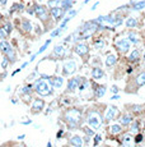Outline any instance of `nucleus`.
<instances>
[{
    "label": "nucleus",
    "instance_id": "nucleus-55",
    "mask_svg": "<svg viewBox=\"0 0 145 147\" xmlns=\"http://www.w3.org/2000/svg\"><path fill=\"white\" fill-rule=\"evenodd\" d=\"M143 58H144V60H145V53H144V55H143Z\"/></svg>",
    "mask_w": 145,
    "mask_h": 147
},
{
    "label": "nucleus",
    "instance_id": "nucleus-54",
    "mask_svg": "<svg viewBox=\"0 0 145 147\" xmlns=\"http://www.w3.org/2000/svg\"><path fill=\"white\" fill-rule=\"evenodd\" d=\"M89 1H90V0H84V3H85V4H87V3H89Z\"/></svg>",
    "mask_w": 145,
    "mask_h": 147
},
{
    "label": "nucleus",
    "instance_id": "nucleus-33",
    "mask_svg": "<svg viewBox=\"0 0 145 147\" xmlns=\"http://www.w3.org/2000/svg\"><path fill=\"white\" fill-rule=\"evenodd\" d=\"M60 4H61V0H50V1H49V7L50 8L60 7Z\"/></svg>",
    "mask_w": 145,
    "mask_h": 147
},
{
    "label": "nucleus",
    "instance_id": "nucleus-42",
    "mask_svg": "<svg viewBox=\"0 0 145 147\" xmlns=\"http://www.w3.org/2000/svg\"><path fill=\"white\" fill-rule=\"evenodd\" d=\"M83 131H84L85 136H89V137H92V136H94V132L92 131L90 128H83Z\"/></svg>",
    "mask_w": 145,
    "mask_h": 147
},
{
    "label": "nucleus",
    "instance_id": "nucleus-26",
    "mask_svg": "<svg viewBox=\"0 0 145 147\" xmlns=\"http://www.w3.org/2000/svg\"><path fill=\"white\" fill-rule=\"evenodd\" d=\"M139 58H140V51H139V50H134V51L131 53L129 56H127V60L132 63V61L139 60Z\"/></svg>",
    "mask_w": 145,
    "mask_h": 147
},
{
    "label": "nucleus",
    "instance_id": "nucleus-57",
    "mask_svg": "<svg viewBox=\"0 0 145 147\" xmlns=\"http://www.w3.org/2000/svg\"><path fill=\"white\" fill-rule=\"evenodd\" d=\"M40 1H43V0H40Z\"/></svg>",
    "mask_w": 145,
    "mask_h": 147
},
{
    "label": "nucleus",
    "instance_id": "nucleus-6",
    "mask_svg": "<svg viewBox=\"0 0 145 147\" xmlns=\"http://www.w3.org/2000/svg\"><path fill=\"white\" fill-rule=\"evenodd\" d=\"M120 117V110L117 109L116 106H110L108 110L106 111V115H104V121L106 123H110L111 120H115Z\"/></svg>",
    "mask_w": 145,
    "mask_h": 147
},
{
    "label": "nucleus",
    "instance_id": "nucleus-32",
    "mask_svg": "<svg viewBox=\"0 0 145 147\" xmlns=\"http://www.w3.org/2000/svg\"><path fill=\"white\" fill-rule=\"evenodd\" d=\"M104 45H106L104 40H98V41L94 42V49H96V50H101V49H103V46H104Z\"/></svg>",
    "mask_w": 145,
    "mask_h": 147
},
{
    "label": "nucleus",
    "instance_id": "nucleus-56",
    "mask_svg": "<svg viewBox=\"0 0 145 147\" xmlns=\"http://www.w3.org/2000/svg\"><path fill=\"white\" fill-rule=\"evenodd\" d=\"M144 128H145V123H144Z\"/></svg>",
    "mask_w": 145,
    "mask_h": 147
},
{
    "label": "nucleus",
    "instance_id": "nucleus-16",
    "mask_svg": "<svg viewBox=\"0 0 145 147\" xmlns=\"http://www.w3.org/2000/svg\"><path fill=\"white\" fill-rule=\"evenodd\" d=\"M132 115L131 114H124L120 117V124L121 125H130V123L132 121Z\"/></svg>",
    "mask_w": 145,
    "mask_h": 147
},
{
    "label": "nucleus",
    "instance_id": "nucleus-21",
    "mask_svg": "<svg viewBox=\"0 0 145 147\" xmlns=\"http://www.w3.org/2000/svg\"><path fill=\"white\" fill-rule=\"evenodd\" d=\"M5 56H7V59L9 60V63H15L17 59H18V58H17V51L13 49V47L7 54H5Z\"/></svg>",
    "mask_w": 145,
    "mask_h": 147
},
{
    "label": "nucleus",
    "instance_id": "nucleus-22",
    "mask_svg": "<svg viewBox=\"0 0 145 147\" xmlns=\"http://www.w3.org/2000/svg\"><path fill=\"white\" fill-rule=\"evenodd\" d=\"M10 49H12V46H10V44L7 40H1V41H0V51L4 54V55L9 51Z\"/></svg>",
    "mask_w": 145,
    "mask_h": 147
},
{
    "label": "nucleus",
    "instance_id": "nucleus-24",
    "mask_svg": "<svg viewBox=\"0 0 145 147\" xmlns=\"http://www.w3.org/2000/svg\"><path fill=\"white\" fill-rule=\"evenodd\" d=\"M72 3H74V0H61L60 7L63 8L65 12H69V10L71 9V7H72Z\"/></svg>",
    "mask_w": 145,
    "mask_h": 147
},
{
    "label": "nucleus",
    "instance_id": "nucleus-27",
    "mask_svg": "<svg viewBox=\"0 0 145 147\" xmlns=\"http://www.w3.org/2000/svg\"><path fill=\"white\" fill-rule=\"evenodd\" d=\"M127 38L131 41V44H138L139 42V36L135 32H127Z\"/></svg>",
    "mask_w": 145,
    "mask_h": 147
},
{
    "label": "nucleus",
    "instance_id": "nucleus-45",
    "mask_svg": "<svg viewBox=\"0 0 145 147\" xmlns=\"http://www.w3.org/2000/svg\"><path fill=\"white\" fill-rule=\"evenodd\" d=\"M36 77H37V73H31V74L28 76V78H27V80H28V81H33V80H35V78Z\"/></svg>",
    "mask_w": 145,
    "mask_h": 147
},
{
    "label": "nucleus",
    "instance_id": "nucleus-2",
    "mask_svg": "<svg viewBox=\"0 0 145 147\" xmlns=\"http://www.w3.org/2000/svg\"><path fill=\"white\" fill-rule=\"evenodd\" d=\"M33 88H35V91L37 92L38 95L43 96V97L51 96L54 94V87L51 86L50 82H47L46 80H43V78H40V80L36 81L35 84H33Z\"/></svg>",
    "mask_w": 145,
    "mask_h": 147
},
{
    "label": "nucleus",
    "instance_id": "nucleus-29",
    "mask_svg": "<svg viewBox=\"0 0 145 147\" xmlns=\"http://www.w3.org/2000/svg\"><path fill=\"white\" fill-rule=\"evenodd\" d=\"M33 86H31V84H27V86H24V87H22L21 88V94H32V91H33Z\"/></svg>",
    "mask_w": 145,
    "mask_h": 147
},
{
    "label": "nucleus",
    "instance_id": "nucleus-35",
    "mask_svg": "<svg viewBox=\"0 0 145 147\" xmlns=\"http://www.w3.org/2000/svg\"><path fill=\"white\" fill-rule=\"evenodd\" d=\"M122 22H124V21H122V17L121 16H117V18L115 19V22H113V26H115V27H120V26H121V24H122Z\"/></svg>",
    "mask_w": 145,
    "mask_h": 147
},
{
    "label": "nucleus",
    "instance_id": "nucleus-11",
    "mask_svg": "<svg viewBox=\"0 0 145 147\" xmlns=\"http://www.w3.org/2000/svg\"><path fill=\"white\" fill-rule=\"evenodd\" d=\"M68 54V51H66V49L63 46V45H57V46L54 47V50H52V54L51 56L52 58H57V59H61L64 58V56Z\"/></svg>",
    "mask_w": 145,
    "mask_h": 147
},
{
    "label": "nucleus",
    "instance_id": "nucleus-23",
    "mask_svg": "<svg viewBox=\"0 0 145 147\" xmlns=\"http://www.w3.org/2000/svg\"><path fill=\"white\" fill-rule=\"evenodd\" d=\"M110 133L112 136H117L120 133H122V125L121 124H113L110 127Z\"/></svg>",
    "mask_w": 145,
    "mask_h": 147
},
{
    "label": "nucleus",
    "instance_id": "nucleus-52",
    "mask_svg": "<svg viewBox=\"0 0 145 147\" xmlns=\"http://www.w3.org/2000/svg\"><path fill=\"white\" fill-rule=\"evenodd\" d=\"M63 133H64V131H59V133H57V138H60L61 136H63Z\"/></svg>",
    "mask_w": 145,
    "mask_h": 147
},
{
    "label": "nucleus",
    "instance_id": "nucleus-8",
    "mask_svg": "<svg viewBox=\"0 0 145 147\" xmlns=\"http://www.w3.org/2000/svg\"><path fill=\"white\" fill-rule=\"evenodd\" d=\"M45 107V101L42 98H36L32 101V105H31V113L32 114H40Z\"/></svg>",
    "mask_w": 145,
    "mask_h": 147
},
{
    "label": "nucleus",
    "instance_id": "nucleus-38",
    "mask_svg": "<svg viewBox=\"0 0 145 147\" xmlns=\"http://www.w3.org/2000/svg\"><path fill=\"white\" fill-rule=\"evenodd\" d=\"M61 31H63V28H56V30H54L51 32V37H57V36H60V33H61Z\"/></svg>",
    "mask_w": 145,
    "mask_h": 147
},
{
    "label": "nucleus",
    "instance_id": "nucleus-44",
    "mask_svg": "<svg viewBox=\"0 0 145 147\" xmlns=\"http://www.w3.org/2000/svg\"><path fill=\"white\" fill-rule=\"evenodd\" d=\"M101 136H99V134H97V136H94V143H93V145L94 146H97V145H99V142H101Z\"/></svg>",
    "mask_w": 145,
    "mask_h": 147
},
{
    "label": "nucleus",
    "instance_id": "nucleus-12",
    "mask_svg": "<svg viewBox=\"0 0 145 147\" xmlns=\"http://www.w3.org/2000/svg\"><path fill=\"white\" fill-rule=\"evenodd\" d=\"M79 83H80V77L70 78V80L68 81V91L69 92L76 91V88H79Z\"/></svg>",
    "mask_w": 145,
    "mask_h": 147
},
{
    "label": "nucleus",
    "instance_id": "nucleus-46",
    "mask_svg": "<svg viewBox=\"0 0 145 147\" xmlns=\"http://www.w3.org/2000/svg\"><path fill=\"white\" fill-rule=\"evenodd\" d=\"M111 91H112L113 94H117V92H118V87H117V86H112V88H111Z\"/></svg>",
    "mask_w": 145,
    "mask_h": 147
},
{
    "label": "nucleus",
    "instance_id": "nucleus-10",
    "mask_svg": "<svg viewBox=\"0 0 145 147\" xmlns=\"http://www.w3.org/2000/svg\"><path fill=\"white\" fill-rule=\"evenodd\" d=\"M50 14H51V17L54 18V21H61V19L64 18V14H65V10L63 9L61 7H56V8H51V12H50Z\"/></svg>",
    "mask_w": 145,
    "mask_h": 147
},
{
    "label": "nucleus",
    "instance_id": "nucleus-48",
    "mask_svg": "<svg viewBox=\"0 0 145 147\" xmlns=\"http://www.w3.org/2000/svg\"><path fill=\"white\" fill-rule=\"evenodd\" d=\"M28 64H29V61H26V63H23V64H22V67H21V69H24V68H27V67H28Z\"/></svg>",
    "mask_w": 145,
    "mask_h": 147
},
{
    "label": "nucleus",
    "instance_id": "nucleus-50",
    "mask_svg": "<svg viewBox=\"0 0 145 147\" xmlns=\"http://www.w3.org/2000/svg\"><path fill=\"white\" fill-rule=\"evenodd\" d=\"M111 98H112V100H118V98H120V96L115 94V95H113V96H112V97H111Z\"/></svg>",
    "mask_w": 145,
    "mask_h": 147
},
{
    "label": "nucleus",
    "instance_id": "nucleus-31",
    "mask_svg": "<svg viewBox=\"0 0 145 147\" xmlns=\"http://www.w3.org/2000/svg\"><path fill=\"white\" fill-rule=\"evenodd\" d=\"M144 8H145V0H143V1L135 3V5L132 7V9H134V10H141V9H144Z\"/></svg>",
    "mask_w": 145,
    "mask_h": 147
},
{
    "label": "nucleus",
    "instance_id": "nucleus-18",
    "mask_svg": "<svg viewBox=\"0 0 145 147\" xmlns=\"http://www.w3.org/2000/svg\"><path fill=\"white\" fill-rule=\"evenodd\" d=\"M106 91H107V87L106 86H97L96 87V91H94V97L96 98H101L104 96Z\"/></svg>",
    "mask_w": 145,
    "mask_h": 147
},
{
    "label": "nucleus",
    "instance_id": "nucleus-28",
    "mask_svg": "<svg viewBox=\"0 0 145 147\" xmlns=\"http://www.w3.org/2000/svg\"><path fill=\"white\" fill-rule=\"evenodd\" d=\"M125 24H126V27H129V28H134V27L138 26V21H136L135 18H132V17H130V18L126 19Z\"/></svg>",
    "mask_w": 145,
    "mask_h": 147
},
{
    "label": "nucleus",
    "instance_id": "nucleus-39",
    "mask_svg": "<svg viewBox=\"0 0 145 147\" xmlns=\"http://www.w3.org/2000/svg\"><path fill=\"white\" fill-rule=\"evenodd\" d=\"M143 140H144V136L141 134V133H138V134L135 136V138H134L135 143H140V142H143Z\"/></svg>",
    "mask_w": 145,
    "mask_h": 147
},
{
    "label": "nucleus",
    "instance_id": "nucleus-17",
    "mask_svg": "<svg viewBox=\"0 0 145 147\" xmlns=\"http://www.w3.org/2000/svg\"><path fill=\"white\" fill-rule=\"evenodd\" d=\"M144 84H145V70L141 73H139L135 78V86L138 87V88L140 86H144Z\"/></svg>",
    "mask_w": 145,
    "mask_h": 147
},
{
    "label": "nucleus",
    "instance_id": "nucleus-9",
    "mask_svg": "<svg viewBox=\"0 0 145 147\" xmlns=\"http://www.w3.org/2000/svg\"><path fill=\"white\" fill-rule=\"evenodd\" d=\"M74 51L79 56L84 58V56L89 53V46L85 44V42H76L75 46H74Z\"/></svg>",
    "mask_w": 145,
    "mask_h": 147
},
{
    "label": "nucleus",
    "instance_id": "nucleus-20",
    "mask_svg": "<svg viewBox=\"0 0 145 147\" xmlns=\"http://www.w3.org/2000/svg\"><path fill=\"white\" fill-rule=\"evenodd\" d=\"M50 44H51V40H47L46 42H45V44L42 45V47H41V49H40L37 53L35 54V55H32V56H31V60H29V63H31V61H33V60H35V59L37 58V56L40 55V54H42V53L45 51V50H46L47 47H49V45H50Z\"/></svg>",
    "mask_w": 145,
    "mask_h": 147
},
{
    "label": "nucleus",
    "instance_id": "nucleus-1",
    "mask_svg": "<svg viewBox=\"0 0 145 147\" xmlns=\"http://www.w3.org/2000/svg\"><path fill=\"white\" fill-rule=\"evenodd\" d=\"M63 120L65 121V124L69 127V129H71V131L80 128V125H82V121H83L82 110L76 109V107L68 109L65 113H64Z\"/></svg>",
    "mask_w": 145,
    "mask_h": 147
},
{
    "label": "nucleus",
    "instance_id": "nucleus-40",
    "mask_svg": "<svg viewBox=\"0 0 145 147\" xmlns=\"http://www.w3.org/2000/svg\"><path fill=\"white\" fill-rule=\"evenodd\" d=\"M32 96H31V94H22V98H23L24 102H29L31 100H32Z\"/></svg>",
    "mask_w": 145,
    "mask_h": 147
},
{
    "label": "nucleus",
    "instance_id": "nucleus-19",
    "mask_svg": "<svg viewBox=\"0 0 145 147\" xmlns=\"http://www.w3.org/2000/svg\"><path fill=\"white\" fill-rule=\"evenodd\" d=\"M116 63H117V56L113 55V54H110V55L106 58V67L107 68H112Z\"/></svg>",
    "mask_w": 145,
    "mask_h": 147
},
{
    "label": "nucleus",
    "instance_id": "nucleus-4",
    "mask_svg": "<svg viewBox=\"0 0 145 147\" xmlns=\"http://www.w3.org/2000/svg\"><path fill=\"white\" fill-rule=\"evenodd\" d=\"M78 69V64L74 60H68L63 64V74L64 76H72Z\"/></svg>",
    "mask_w": 145,
    "mask_h": 147
},
{
    "label": "nucleus",
    "instance_id": "nucleus-36",
    "mask_svg": "<svg viewBox=\"0 0 145 147\" xmlns=\"http://www.w3.org/2000/svg\"><path fill=\"white\" fill-rule=\"evenodd\" d=\"M8 35H9V33H8L3 27H0V38H1V40H5V38L8 37Z\"/></svg>",
    "mask_w": 145,
    "mask_h": 147
},
{
    "label": "nucleus",
    "instance_id": "nucleus-7",
    "mask_svg": "<svg viewBox=\"0 0 145 147\" xmlns=\"http://www.w3.org/2000/svg\"><path fill=\"white\" fill-rule=\"evenodd\" d=\"M35 14L43 22L49 18V10L45 5H35Z\"/></svg>",
    "mask_w": 145,
    "mask_h": 147
},
{
    "label": "nucleus",
    "instance_id": "nucleus-14",
    "mask_svg": "<svg viewBox=\"0 0 145 147\" xmlns=\"http://www.w3.org/2000/svg\"><path fill=\"white\" fill-rule=\"evenodd\" d=\"M69 145L70 146H74V147H82L84 145V142H83V138L80 137V136H72L70 138V141H69Z\"/></svg>",
    "mask_w": 145,
    "mask_h": 147
},
{
    "label": "nucleus",
    "instance_id": "nucleus-43",
    "mask_svg": "<svg viewBox=\"0 0 145 147\" xmlns=\"http://www.w3.org/2000/svg\"><path fill=\"white\" fill-rule=\"evenodd\" d=\"M132 111L135 113V114H140V113L143 111V107H141V106H138V105H135V106L132 107Z\"/></svg>",
    "mask_w": 145,
    "mask_h": 147
},
{
    "label": "nucleus",
    "instance_id": "nucleus-49",
    "mask_svg": "<svg viewBox=\"0 0 145 147\" xmlns=\"http://www.w3.org/2000/svg\"><path fill=\"white\" fill-rule=\"evenodd\" d=\"M22 124H23V125H28V124H31V120H23Z\"/></svg>",
    "mask_w": 145,
    "mask_h": 147
},
{
    "label": "nucleus",
    "instance_id": "nucleus-30",
    "mask_svg": "<svg viewBox=\"0 0 145 147\" xmlns=\"http://www.w3.org/2000/svg\"><path fill=\"white\" fill-rule=\"evenodd\" d=\"M130 131L132 132V133H136V132H139V121H131L130 123Z\"/></svg>",
    "mask_w": 145,
    "mask_h": 147
},
{
    "label": "nucleus",
    "instance_id": "nucleus-25",
    "mask_svg": "<svg viewBox=\"0 0 145 147\" xmlns=\"http://www.w3.org/2000/svg\"><path fill=\"white\" fill-rule=\"evenodd\" d=\"M22 30L26 33H29L31 31H32V24H31V22L28 19H23V21H22Z\"/></svg>",
    "mask_w": 145,
    "mask_h": 147
},
{
    "label": "nucleus",
    "instance_id": "nucleus-41",
    "mask_svg": "<svg viewBox=\"0 0 145 147\" xmlns=\"http://www.w3.org/2000/svg\"><path fill=\"white\" fill-rule=\"evenodd\" d=\"M131 140V134L130 133H127V134H124V137H122V142L121 143H129V141Z\"/></svg>",
    "mask_w": 145,
    "mask_h": 147
},
{
    "label": "nucleus",
    "instance_id": "nucleus-13",
    "mask_svg": "<svg viewBox=\"0 0 145 147\" xmlns=\"http://www.w3.org/2000/svg\"><path fill=\"white\" fill-rule=\"evenodd\" d=\"M50 83H51L52 87H55V88H60V87H63L64 84V78L63 77H50Z\"/></svg>",
    "mask_w": 145,
    "mask_h": 147
},
{
    "label": "nucleus",
    "instance_id": "nucleus-53",
    "mask_svg": "<svg viewBox=\"0 0 145 147\" xmlns=\"http://www.w3.org/2000/svg\"><path fill=\"white\" fill-rule=\"evenodd\" d=\"M24 137H26V136H24V134H21V136H18V140H23Z\"/></svg>",
    "mask_w": 145,
    "mask_h": 147
},
{
    "label": "nucleus",
    "instance_id": "nucleus-34",
    "mask_svg": "<svg viewBox=\"0 0 145 147\" xmlns=\"http://www.w3.org/2000/svg\"><path fill=\"white\" fill-rule=\"evenodd\" d=\"M3 28H4L5 31H7L8 33H10L13 31V24L10 23V22H5L4 23V26H3Z\"/></svg>",
    "mask_w": 145,
    "mask_h": 147
},
{
    "label": "nucleus",
    "instance_id": "nucleus-15",
    "mask_svg": "<svg viewBox=\"0 0 145 147\" xmlns=\"http://www.w3.org/2000/svg\"><path fill=\"white\" fill-rule=\"evenodd\" d=\"M92 77H93V80H101V78L104 77V72H103L101 68L96 67L92 69Z\"/></svg>",
    "mask_w": 145,
    "mask_h": 147
},
{
    "label": "nucleus",
    "instance_id": "nucleus-5",
    "mask_svg": "<svg viewBox=\"0 0 145 147\" xmlns=\"http://www.w3.org/2000/svg\"><path fill=\"white\" fill-rule=\"evenodd\" d=\"M131 47V41L129 38H121L115 42V49H117L120 53H127Z\"/></svg>",
    "mask_w": 145,
    "mask_h": 147
},
{
    "label": "nucleus",
    "instance_id": "nucleus-51",
    "mask_svg": "<svg viewBox=\"0 0 145 147\" xmlns=\"http://www.w3.org/2000/svg\"><path fill=\"white\" fill-rule=\"evenodd\" d=\"M7 1H8V0H0V4H1V5H7Z\"/></svg>",
    "mask_w": 145,
    "mask_h": 147
},
{
    "label": "nucleus",
    "instance_id": "nucleus-37",
    "mask_svg": "<svg viewBox=\"0 0 145 147\" xmlns=\"http://www.w3.org/2000/svg\"><path fill=\"white\" fill-rule=\"evenodd\" d=\"M8 65H9V60L7 59V56H4V58H3V60H1V68L5 70L8 68Z\"/></svg>",
    "mask_w": 145,
    "mask_h": 147
},
{
    "label": "nucleus",
    "instance_id": "nucleus-47",
    "mask_svg": "<svg viewBox=\"0 0 145 147\" xmlns=\"http://www.w3.org/2000/svg\"><path fill=\"white\" fill-rule=\"evenodd\" d=\"M98 5H99V1L94 3V4H93V7H92V8H90V9H92V10H96V8H97V7H98Z\"/></svg>",
    "mask_w": 145,
    "mask_h": 147
},
{
    "label": "nucleus",
    "instance_id": "nucleus-3",
    "mask_svg": "<svg viewBox=\"0 0 145 147\" xmlns=\"http://www.w3.org/2000/svg\"><path fill=\"white\" fill-rule=\"evenodd\" d=\"M87 123L90 125L92 129L97 131L102 127L103 124V119H102V115L99 114L97 110H90V111L87 113Z\"/></svg>",
    "mask_w": 145,
    "mask_h": 147
}]
</instances>
